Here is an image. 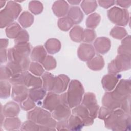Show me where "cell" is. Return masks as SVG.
<instances>
[{
    "label": "cell",
    "instance_id": "1",
    "mask_svg": "<svg viewBox=\"0 0 131 131\" xmlns=\"http://www.w3.org/2000/svg\"><path fill=\"white\" fill-rule=\"evenodd\" d=\"M106 127L112 130H127L130 128V117L120 110L112 111L105 119Z\"/></svg>",
    "mask_w": 131,
    "mask_h": 131
},
{
    "label": "cell",
    "instance_id": "2",
    "mask_svg": "<svg viewBox=\"0 0 131 131\" xmlns=\"http://www.w3.org/2000/svg\"><path fill=\"white\" fill-rule=\"evenodd\" d=\"M28 118L35 123L50 128L52 130L54 129L53 128L56 126V122L51 118V114L39 107H36L28 113Z\"/></svg>",
    "mask_w": 131,
    "mask_h": 131
},
{
    "label": "cell",
    "instance_id": "3",
    "mask_svg": "<svg viewBox=\"0 0 131 131\" xmlns=\"http://www.w3.org/2000/svg\"><path fill=\"white\" fill-rule=\"evenodd\" d=\"M83 92L84 90L80 82L72 80L70 84L68 91L66 93L68 105L69 107L76 106L80 103Z\"/></svg>",
    "mask_w": 131,
    "mask_h": 131
},
{
    "label": "cell",
    "instance_id": "4",
    "mask_svg": "<svg viewBox=\"0 0 131 131\" xmlns=\"http://www.w3.org/2000/svg\"><path fill=\"white\" fill-rule=\"evenodd\" d=\"M82 105L87 108L90 116L92 118L95 119L97 115L99 106L97 104L96 98L94 94L90 93L85 94L82 102Z\"/></svg>",
    "mask_w": 131,
    "mask_h": 131
},
{
    "label": "cell",
    "instance_id": "5",
    "mask_svg": "<svg viewBox=\"0 0 131 131\" xmlns=\"http://www.w3.org/2000/svg\"><path fill=\"white\" fill-rule=\"evenodd\" d=\"M72 113L73 115L80 118L84 125H91L93 122V118L90 116L88 110L83 105H80L75 108L72 111Z\"/></svg>",
    "mask_w": 131,
    "mask_h": 131
},
{
    "label": "cell",
    "instance_id": "6",
    "mask_svg": "<svg viewBox=\"0 0 131 131\" xmlns=\"http://www.w3.org/2000/svg\"><path fill=\"white\" fill-rule=\"evenodd\" d=\"M28 90L24 85H14L12 91V98L17 102H21L28 97Z\"/></svg>",
    "mask_w": 131,
    "mask_h": 131
},
{
    "label": "cell",
    "instance_id": "7",
    "mask_svg": "<svg viewBox=\"0 0 131 131\" xmlns=\"http://www.w3.org/2000/svg\"><path fill=\"white\" fill-rule=\"evenodd\" d=\"M69 78L65 75H59L54 78V82L52 91L56 93H62L67 89L69 82Z\"/></svg>",
    "mask_w": 131,
    "mask_h": 131
},
{
    "label": "cell",
    "instance_id": "8",
    "mask_svg": "<svg viewBox=\"0 0 131 131\" xmlns=\"http://www.w3.org/2000/svg\"><path fill=\"white\" fill-rule=\"evenodd\" d=\"M53 113V117L58 120H66L70 115L69 107L63 103L60 104Z\"/></svg>",
    "mask_w": 131,
    "mask_h": 131
},
{
    "label": "cell",
    "instance_id": "9",
    "mask_svg": "<svg viewBox=\"0 0 131 131\" xmlns=\"http://www.w3.org/2000/svg\"><path fill=\"white\" fill-rule=\"evenodd\" d=\"M46 95V90L39 88H33L29 90V97L35 102L41 100Z\"/></svg>",
    "mask_w": 131,
    "mask_h": 131
},
{
    "label": "cell",
    "instance_id": "10",
    "mask_svg": "<svg viewBox=\"0 0 131 131\" xmlns=\"http://www.w3.org/2000/svg\"><path fill=\"white\" fill-rule=\"evenodd\" d=\"M69 130H80L84 125L80 118L75 115H72L68 121Z\"/></svg>",
    "mask_w": 131,
    "mask_h": 131
},
{
    "label": "cell",
    "instance_id": "11",
    "mask_svg": "<svg viewBox=\"0 0 131 131\" xmlns=\"http://www.w3.org/2000/svg\"><path fill=\"white\" fill-rule=\"evenodd\" d=\"M10 84L7 81H1V98L2 99H6L10 96Z\"/></svg>",
    "mask_w": 131,
    "mask_h": 131
},
{
    "label": "cell",
    "instance_id": "12",
    "mask_svg": "<svg viewBox=\"0 0 131 131\" xmlns=\"http://www.w3.org/2000/svg\"><path fill=\"white\" fill-rule=\"evenodd\" d=\"M28 101H29V99H28ZM26 102H28V100H26V102H25V103H24V105H21L22 108H23L24 110H26V107H27V106H28V105L26 104ZM29 105H30L32 108H33V107L35 106V103H34L33 101L31 99V100H30V101H29Z\"/></svg>",
    "mask_w": 131,
    "mask_h": 131
}]
</instances>
